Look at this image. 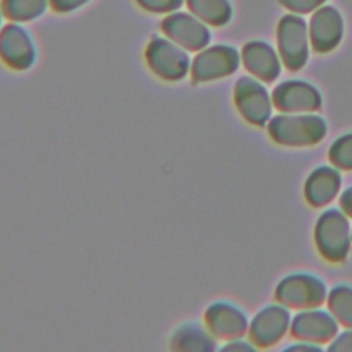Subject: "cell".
I'll use <instances>...</instances> for the list:
<instances>
[{"label": "cell", "instance_id": "2e32d148", "mask_svg": "<svg viewBox=\"0 0 352 352\" xmlns=\"http://www.w3.org/2000/svg\"><path fill=\"white\" fill-rule=\"evenodd\" d=\"M341 173L333 165H320L315 168L305 180L304 195L314 208H322L330 204L341 188Z\"/></svg>", "mask_w": 352, "mask_h": 352}, {"label": "cell", "instance_id": "f1b7e54d", "mask_svg": "<svg viewBox=\"0 0 352 352\" xmlns=\"http://www.w3.org/2000/svg\"><path fill=\"white\" fill-rule=\"evenodd\" d=\"M3 18H4V14H3V10H1V6H0V30L3 29Z\"/></svg>", "mask_w": 352, "mask_h": 352}, {"label": "cell", "instance_id": "484cf974", "mask_svg": "<svg viewBox=\"0 0 352 352\" xmlns=\"http://www.w3.org/2000/svg\"><path fill=\"white\" fill-rule=\"evenodd\" d=\"M220 351H231V352H252L256 349V345L252 341H245L241 338H234L226 341L224 345L219 348Z\"/></svg>", "mask_w": 352, "mask_h": 352}, {"label": "cell", "instance_id": "5bb4252c", "mask_svg": "<svg viewBox=\"0 0 352 352\" xmlns=\"http://www.w3.org/2000/svg\"><path fill=\"white\" fill-rule=\"evenodd\" d=\"M344 34V21L340 11L331 6L318 8L309 21V43L315 52L333 51Z\"/></svg>", "mask_w": 352, "mask_h": 352}, {"label": "cell", "instance_id": "ba28073f", "mask_svg": "<svg viewBox=\"0 0 352 352\" xmlns=\"http://www.w3.org/2000/svg\"><path fill=\"white\" fill-rule=\"evenodd\" d=\"M161 30L165 37L188 52L201 51L209 45L212 38L210 30L205 22L191 12L179 10L166 14L161 21Z\"/></svg>", "mask_w": 352, "mask_h": 352}, {"label": "cell", "instance_id": "d4e9b609", "mask_svg": "<svg viewBox=\"0 0 352 352\" xmlns=\"http://www.w3.org/2000/svg\"><path fill=\"white\" fill-rule=\"evenodd\" d=\"M91 0H50V7L56 12H72L82 6H85Z\"/></svg>", "mask_w": 352, "mask_h": 352}, {"label": "cell", "instance_id": "7402d4cb", "mask_svg": "<svg viewBox=\"0 0 352 352\" xmlns=\"http://www.w3.org/2000/svg\"><path fill=\"white\" fill-rule=\"evenodd\" d=\"M136 3L153 14H170L180 10L186 0H136Z\"/></svg>", "mask_w": 352, "mask_h": 352}, {"label": "cell", "instance_id": "30bf717a", "mask_svg": "<svg viewBox=\"0 0 352 352\" xmlns=\"http://www.w3.org/2000/svg\"><path fill=\"white\" fill-rule=\"evenodd\" d=\"M290 320V312L285 305L270 304L261 308L249 323V338L257 348H270L286 336Z\"/></svg>", "mask_w": 352, "mask_h": 352}, {"label": "cell", "instance_id": "83f0119b", "mask_svg": "<svg viewBox=\"0 0 352 352\" xmlns=\"http://www.w3.org/2000/svg\"><path fill=\"white\" fill-rule=\"evenodd\" d=\"M340 208L348 216L352 217V186L346 187L340 195Z\"/></svg>", "mask_w": 352, "mask_h": 352}, {"label": "cell", "instance_id": "ffe728a7", "mask_svg": "<svg viewBox=\"0 0 352 352\" xmlns=\"http://www.w3.org/2000/svg\"><path fill=\"white\" fill-rule=\"evenodd\" d=\"M327 308L338 322L345 327H352V286L336 285L327 293Z\"/></svg>", "mask_w": 352, "mask_h": 352}, {"label": "cell", "instance_id": "7c38bea8", "mask_svg": "<svg viewBox=\"0 0 352 352\" xmlns=\"http://www.w3.org/2000/svg\"><path fill=\"white\" fill-rule=\"evenodd\" d=\"M204 324L216 340L223 341L241 338L249 329L245 312L227 301L212 302L204 314Z\"/></svg>", "mask_w": 352, "mask_h": 352}, {"label": "cell", "instance_id": "603a6c76", "mask_svg": "<svg viewBox=\"0 0 352 352\" xmlns=\"http://www.w3.org/2000/svg\"><path fill=\"white\" fill-rule=\"evenodd\" d=\"M326 0H280V4L294 14H307L319 8Z\"/></svg>", "mask_w": 352, "mask_h": 352}, {"label": "cell", "instance_id": "3957f363", "mask_svg": "<svg viewBox=\"0 0 352 352\" xmlns=\"http://www.w3.org/2000/svg\"><path fill=\"white\" fill-rule=\"evenodd\" d=\"M144 60L153 74L169 82L187 77L191 67L188 51L162 36H153L144 50Z\"/></svg>", "mask_w": 352, "mask_h": 352}, {"label": "cell", "instance_id": "f546056e", "mask_svg": "<svg viewBox=\"0 0 352 352\" xmlns=\"http://www.w3.org/2000/svg\"><path fill=\"white\" fill-rule=\"evenodd\" d=\"M351 235H352V232H351Z\"/></svg>", "mask_w": 352, "mask_h": 352}, {"label": "cell", "instance_id": "7a4b0ae2", "mask_svg": "<svg viewBox=\"0 0 352 352\" xmlns=\"http://www.w3.org/2000/svg\"><path fill=\"white\" fill-rule=\"evenodd\" d=\"M352 228L348 216L338 208L320 213L315 224V245L320 256L331 263L342 261L352 243Z\"/></svg>", "mask_w": 352, "mask_h": 352}, {"label": "cell", "instance_id": "44dd1931", "mask_svg": "<svg viewBox=\"0 0 352 352\" xmlns=\"http://www.w3.org/2000/svg\"><path fill=\"white\" fill-rule=\"evenodd\" d=\"M329 160L333 166L352 170V132L337 138L329 148Z\"/></svg>", "mask_w": 352, "mask_h": 352}, {"label": "cell", "instance_id": "4316f807", "mask_svg": "<svg viewBox=\"0 0 352 352\" xmlns=\"http://www.w3.org/2000/svg\"><path fill=\"white\" fill-rule=\"evenodd\" d=\"M283 351H293V352H320L322 348L318 344L307 342V341H297L296 344H290L285 346Z\"/></svg>", "mask_w": 352, "mask_h": 352}, {"label": "cell", "instance_id": "52a82bcc", "mask_svg": "<svg viewBox=\"0 0 352 352\" xmlns=\"http://www.w3.org/2000/svg\"><path fill=\"white\" fill-rule=\"evenodd\" d=\"M234 103L245 121L264 126L272 114V98L267 88L253 76H242L234 85Z\"/></svg>", "mask_w": 352, "mask_h": 352}, {"label": "cell", "instance_id": "8fae6325", "mask_svg": "<svg viewBox=\"0 0 352 352\" xmlns=\"http://www.w3.org/2000/svg\"><path fill=\"white\" fill-rule=\"evenodd\" d=\"M338 333V322L331 312L320 308L300 309L290 320V334L297 341L324 344Z\"/></svg>", "mask_w": 352, "mask_h": 352}, {"label": "cell", "instance_id": "9a60e30c", "mask_svg": "<svg viewBox=\"0 0 352 352\" xmlns=\"http://www.w3.org/2000/svg\"><path fill=\"white\" fill-rule=\"evenodd\" d=\"M280 56L265 41H249L243 45L241 60L245 69L257 80L274 81L280 73Z\"/></svg>", "mask_w": 352, "mask_h": 352}, {"label": "cell", "instance_id": "e0dca14e", "mask_svg": "<svg viewBox=\"0 0 352 352\" xmlns=\"http://www.w3.org/2000/svg\"><path fill=\"white\" fill-rule=\"evenodd\" d=\"M172 351L186 352H212L217 349L216 338L205 324L198 322H186L176 327L169 337Z\"/></svg>", "mask_w": 352, "mask_h": 352}, {"label": "cell", "instance_id": "ac0fdd59", "mask_svg": "<svg viewBox=\"0 0 352 352\" xmlns=\"http://www.w3.org/2000/svg\"><path fill=\"white\" fill-rule=\"evenodd\" d=\"M186 4L191 14L210 26H223L232 15L228 0H186Z\"/></svg>", "mask_w": 352, "mask_h": 352}, {"label": "cell", "instance_id": "4fadbf2b", "mask_svg": "<svg viewBox=\"0 0 352 352\" xmlns=\"http://www.w3.org/2000/svg\"><path fill=\"white\" fill-rule=\"evenodd\" d=\"M271 98L280 113H314L322 106L319 91L301 80H287L278 84Z\"/></svg>", "mask_w": 352, "mask_h": 352}, {"label": "cell", "instance_id": "d6986e66", "mask_svg": "<svg viewBox=\"0 0 352 352\" xmlns=\"http://www.w3.org/2000/svg\"><path fill=\"white\" fill-rule=\"evenodd\" d=\"M0 6L4 18L25 23L40 18L50 7V0H1Z\"/></svg>", "mask_w": 352, "mask_h": 352}, {"label": "cell", "instance_id": "cb8c5ba5", "mask_svg": "<svg viewBox=\"0 0 352 352\" xmlns=\"http://www.w3.org/2000/svg\"><path fill=\"white\" fill-rule=\"evenodd\" d=\"M327 351L331 352H352V327L337 333L331 342L327 346Z\"/></svg>", "mask_w": 352, "mask_h": 352}, {"label": "cell", "instance_id": "9c48e42d", "mask_svg": "<svg viewBox=\"0 0 352 352\" xmlns=\"http://www.w3.org/2000/svg\"><path fill=\"white\" fill-rule=\"evenodd\" d=\"M37 50L30 32L18 22H10L0 30V60L10 69L22 72L33 66Z\"/></svg>", "mask_w": 352, "mask_h": 352}, {"label": "cell", "instance_id": "8992f818", "mask_svg": "<svg viewBox=\"0 0 352 352\" xmlns=\"http://www.w3.org/2000/svg\"><path fill=\"white\" fill-rule=\"evenodd\" d=\"M241 63L239 52L227 44L208 45L191 59L190 76L194 82H209L234 74Z\"/></svg>", "mask_w": 352, "mask_h": 352}, {"label": "cell", "instance_id": "5b68a950", "mask_svg": "<svg viewBox=\"0 0 352 352\" xmlns=\"http://www.w3.org/2000/svg\"><path fill=\"white\" fill-rule=\"evenodd\" d=\"M278 51L289 70H300L309 56V34L304 18L298 14H286L276 28Z\"/></svg>", "mask_w": 352, "mask_h": 352}, {"label": "cell", "instance_id": "6da1fadb", "mask_svg": "<svg viewBox=\"0 0 352 352\" xmlns=\"http://www.w3.org/2000/svg\"><path fill=\"white\" fill-rule=\"evenodd\" d=\"M270 138L286 147H307L319 143L327 132L326 121L312 113H280L267 122Z\"/></svg>", "mask_w": 352, "mask_h": 352}, {"label": "cell", "instance_id": "277c9868", "mask_svg": "<svg viewBox=\"0 0 352 352\" xmlns=\"http://www.w3.org/2000/svg\"><path fill=\"white\" fill-rule=\"evenodd\" d=\"M327 298L324 282L307 272L290 274L283 278L275 287V300L293 309L316 308Z\"/></svg>", "mask_w": 352, "mask_h": 352}]
</instances>
